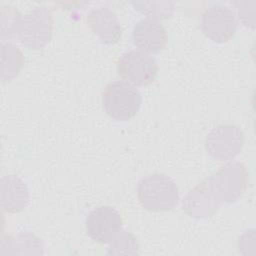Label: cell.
Instances as JSON below:
<instances>
[{"label":"cell","instance_id":"cell-1","mask_svg":"<svg viewBox=\"0 0 256 256\" xmlns=\"http://www.w3.org/2000/svg\"><path fill=\"white\" fill-rule=\"evenodd\" d=\"M137 196L141 206L153 212L171 210L179 201L176 183L162 173H154L142 178L137 186Z\"/></svg>","mask_w":256,"mask_h":256},{"label":"cell","instance_id":"cell-2","mask_svg":"<svg viewBox=\"0 0 256 256\" xmlns=\"http://www.w3.org/2000/svg\"><path fill=\"white\" fill-rule=\"evenodd\" d=\"M141 102L138 89L126 81H112L102 92V105L105 112L118 121L133 118L139 111Z\"/></svg>","mask_w":256,"mask_h":256},{"label":"cell","instance_id":"cell-3","mask_svg":"<svg viewBox=\"0 0 256 256\" xmlns=\"http://www.w3.org/2000/svg\"><path fill=\"white\" fill-rule=\"evenodd\" d=\"M53 19L49 9L43 6L35 7L22 15L16 37L26 47L39 50L52 38Z\"/></svg>","mask_w":256,"mask_h":256},{"label":"cell","instance_id":"cell-4","mask_svg":"<svg viewBox=\"0 0 256 256\" xmlns=\"http://www.w3.org/2000/svg\"><path fill=\"white\" fill-rule=\"evenodd\" d=\"M117 72L121 78L134 86H146L155 80L158 66L150 54L141 50H130L120 56Z\"/></svg>","mask_w":256,"mask_h":256},{"label":"cell","instance_id":"cell-5","mask_svg":"<svg viewBox=\"0 0 256 256\" xmlns=\"http://www.w3.org/2000/svg\"><path fill=\"white\" fill-rule=\"evenodd\" d=\"M200 28L209 39L223 43L235 35L238 21L231 8L222 4H213L202 12Z\"/></svg>","mask_w":256,"mask_h":256},{"label":"cell","instance_id":"cell-6","mask_svg":"<svg viewBox=\"0 0 256 256\" xmlns=\"http://www.w3.org/2000/svg\"><path fill=\"white\" fill-rule=\"evenodd\" d=\"M244 144L242 130L234 124H221L206 136L205 148L213 158L225 161L235 158Z\"/></svg>","mask_w":256,"mask_h":256},{"label":"cell","instance_id":"cell-7","mask_svg":"<svg viewBox=\"0 0 256 256\" xmlns=\"http://www.w3.org/2000/svg\"><path fill=\"white\" fill-rule=\"evenodd\" d=\"M222 200L215 187L212 175L196 184L183 198V211L193 218L211 216L221 205Z\"/></svg>","mask_w":256,"mask_h":256},{"label":"cell","instance_id":"cell-8","mask_svg":"<svg viewBox=\"0 0 256 256\" xmlns=\"http://www.w3.org/2000/svg\"><path fill=\"white\" fill-rule=\"evenodd\" d=\"M212 178L222 202L232 203L247 189L249 173L244 164L232 161L222 166Z\"/></svg>","mask_w":256,"mask_h":256},{"label":"cell","instance_id":"cell-9","mask_svg":"<svg viewBox=\"0 0 256 256\" xmlns=\"http://www.w3.org/2000/svg\"><path fill=\"white\" fill-rule=\"evenodd\" d=\"M85 224L90 238L97 243L108 244L121 231L122 218L115 208L99 206L89 212Z\"/></svg>","mask_w":256,"mask_h":256},{"label":"cell","instance_id":"cell-10","mask_svg":"<svg viewBox=\"0 0 256 256\" xmlns=\"http://www.w3.org/2000/svg\"><path fill=\"white\" fill-rule=\"evenodd\" d=\"M132 40L141 51L156 54L166 46L167 31L161 22L146 17L134 25Z\"/></svg>","mask_w":256,"mask_h":256},{"label":"cell","instance_id":"cell-11","mask_svg":"<svg viewBox=\"0 0 256 256\" xmlns=\"http://www.w3.org/2000/svg\"><path fill=\"white\" fill-rule=\"evenodd\" d=\"M87 24L102 43L115 44L122 36V27L116 14L108 7H99L89 11Z\"/></svg>","mask_w":256,"mask_h":256},{"label":"cell","instance_id":"cell-12","mask_svg":"<svg viewBox=\"0 0 256 256\" xmlns=\"http://www.w3.org/2000/svg\"><path fill=\"white\" fill-rule=\"evenodd\" d=\"M0 184L1 208L9 213L24 210L30 198L26 183L16 175H5Z\"/></svg>","mask_w":256,"mask_h":256},{"label":"cell","instance_id":"cell-13","mask_svg":"<svg viewBox=\"0 0 256 256\" xmlns=\"http://www.w3.org/2000/svg\"><path fill=\"white\" fill-rule=\"evenodd\" d=\"M24 65L22 51L11 42L1 43V70L2 81H9L15 78Z\"/></svg>","mask_w":256,"mask_h":256},{"label":"cell","instance_id":"cell-14","mask_svg":"<svg viewBox=\"0 0 256 256\" xmlns=\"http://www.w3.org/2000/svg\"><path fill=\"white\" fill-rule=\"evenodd\" d=\"M131 4L147 18L158 21L170 18L174 11V2L171 1H132Z\"/></svg>","mask_w":256,"mask_h":256},{"label":"cell","instance_id":"cell-15","mask_svg":"<svg viewBox=\"0 0 256 256\" xmlns=\"http://www.w3.org/2000/svg\"><path fill=\"white\" fill-rule=\"evenodd\" d=\"M1 248H26L29 254H43V243L40 238L29 232H23L16 237L7 236L2 240Z\"/></svg>","mask_w":256,"mask_h":256},{"label":"cell","instance_id":"cell-16","mask_svg":"<svg viewBox=\"0 0 256 256\" xmlns=\"http://www.w3.org/2000/svg\"><path fill=\"white\" fill-rule=\"evenodd\" d=\"M107 254L111 255H138L139 254V243L136 237L130 233L121 230L115 238L110 242Z\"/></svg>","mask_w":256,"mask_h":256},{"label":"cell","instance_id":"cell-17","mask_svg":"<svg viewBox=\"0 0 256 256\" xmlns=\"http://www.w3.org/2000/svg\"><path fill=\"white\" fill-rule=\"evenodd\" d=\"M1 18V39L12 38L16 36L18 25L22 14L10 5H2L0 10Z\"/></svg>","mask_w":256,"mask_h":256},{"label":"cell","instance_id":"cell-18","mask_svg":"<svg viewBox=\"0 0 256 256\" xmlns=\"http://www.w3.org/2000/svg\"><path fill=\"white\" fill-rule=\"evenodd\" d=\"M241 22L251 29L255 28V5L256 1H235Z\"/></svg>","mask_w":256,"mask_h":256}]
</instances>
